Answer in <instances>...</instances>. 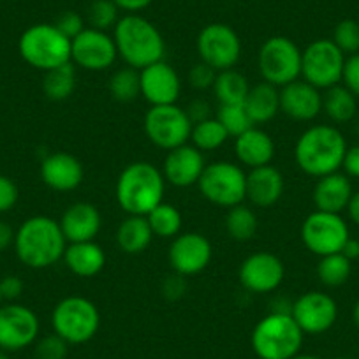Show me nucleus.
I'll return each mask as SVG.
<instances>
[{
    "instance_id": "obj_1",
    "label": "nucleus",
    "mask_w": 359,
    "mask_h": 359,
    "mask_svg": "<svg viewBox=\"0 0 359 359\" xmlns=\"http://www.w3.org/2000/svg\"><path fill=\"white\" fill-rule=\"evenodd\" d=\"M15 252L22 264L30 269H46L57 264L67 248V240L58 220L34 215L23 220L15 234Z\"/></svg>"
},
{
    "instance_id": "obj_2",
    "label": "nucleus",
    "mask_w": 359,
    "mask_h": 359,
    "mask_svg": "<svg viewBox=\"0 0 359 359\" xmlns=\"http://www.w3.org/2000/svg\"><path fill=\"white\" fill-rule=\"evenodd\" d=\"M164 175L151 162H130L116 178L115 198L127 215L147 217L164 201Z\"/></svg>"
},
{
    "instance_id": "obj_3",
    "label": "nucleus",
    "mask_w": 359,
    "mask_h": 359,
    "mask_svg": "<svg viewBox=\"0 0 359 359\" xmlns=\"http://www.w3.org/2000/svg\"><path fill=\"white\" fill-rule=\"evenodd\" d=\"M118 58L136 71L164 60L165 41L161 30L140 15H126L113 29Z\"/></svg>"
},
{
    "instance_id": "obj_4",
    "label": "nucleus",
    "mask_w": 359,
    "mask_h": 359,
    "mask_svg": "<svg viewBox=\"0 0 359 359\" xmlns=\"http://www.w3.org/2000/svg\"><path fill=\"white\" fill-rule=\"evenodd\" d=\"M347 141L334 126H312L296 141L294 158L305 175L320 178L341 169Z\"/></svg>"
},
{
    "instance_id": "obj_5",
    "label": "nucleus",
    "mask_w": 359,
    "mask_h": 359,
    "mask_svg": "<svg viewBox=\"0 0 359 359\" xmlns=\"http://www.w3.org/2000/svg\"><path fill=\"white\" fill-rule=\"evenodd\" d=\"M303 337L291 313L269 312L255 324L250 344L259 359H291L302 351Z\"/></svg>"
},
{
    "instance_id": "obj_6",
    "label": "nucleus",
    "mask_w": 359,
    "mask_h": 359,
    "mask_svg": "<svg viewBox=\"0 0 359 359\" xmlns=\"http://www.w3.org/2000/svg\"><path fill=\"white\" fill-rule=\"evenodd\" d=\"M18 51L27 64L48 72L71 62V39L53 23H37L22 34Z\"/></svg>"
},
{
    "instance_id": "obj_7",
    "label": "nucleus",
    "mask_w": 359,
    "mask_h": 359,
    "mask_svg": "<svg viewBox=\"0 0 359 359\" xmlns=\"http://www.w3.org/2000/svg\"><path fill=\"white\" fill-rule=\"evenodd\" d=\"M51 326L69 345L86 344L101 327V313L94 302L83 296H67L55 305Z\"/></svg>"
},
{
    "instance_id": "obj_8",
    "label": "nucleus",
    "mask_w": 359,
    "mask_h": 359,
    "mask_svg": "<svg viewBox=\"0 0 359 359\" xmlns=\"http://www.w3.org/2000/svg\"><path fill=\"white\" fill-rule=\"evenodd\" d=\"M198 187L206 201L229 210L247 199V172L236 162H212L206 164Z\"/></svg>"
},
{
    "instance_id": "obj_9",
    "label": "nucleus",
    "mask_w": 359,
    "mask_h": 359,
    "mask_svg": "<svg viewBox=\"0 0 359 359\" xmlns=\"http://www.w3.org/2000/svg\"><path fill=\"white\" fill-rule=\"evenodd\" d=\"M302 53L298 44L285 36H273L261 44L257 69L262 81L282 88L302 76Z\"/></svg>"
},
{
    "instance_id": "obj_10",
    "label": "nucleus",
    "mask_w": 359,
    "mask_h": 359,
    "mask_svg": "<svg viewBox=\"0 0 359 359\" xmlns=\"http://www.w3.org/2000/svg\"><path fill=\"white\" fill-rule=\"evenodd\" d=\"M148 141L161 150H175L191 141L192 122L185 108L176 104L150 106L143 120Z\"/></svg>"
},
{
    "instance_id": "obj_11",
    "label": "nucleus",
    "mask_w": 359,
    "mask_h": 359,
    "mask_svg": "<svg viewBox=\"0 0 359 359\" xmlns=\"http://www.w3.org/2000/svg\"><path fill=\"white\" fill-rule=\"evenodd\" d=\"M299 236L306 250L312 252L313 255L324 257V255L341 252L344 245L351 238V233L340 213L316 210L303 220Z\"/></svg>"
},
{
    "instance_id": "obj_12",
    "label": "nucleus",
    "mask_w": 359,
    "mask_h": 359,
    "mask_svg": "<svg viewBox=\"0 0 359 359\" xmlns=\"http://www.w3.org/2000/svg\"><path fill=\"white\" fill-rule=\"evenodd\" d=\"M345 55L331 39H317L302 53V78L319 90L341 83Z\"/></svg>"
},
{
    "instance_id": "obj_13",
    "label": "nucleus",
    "mask_w": 359,
    "mask_h": 359,
    "mask_svg": "<svg viewBox=\"0 0 359 359\" xmlns=\"http://www.w3.org/2000/svg\"><path fill=\"white\" fill-rule=\"evenodd\" d=\"M198 53L217 72L234 69L241 58V39L233 27L210 23L198 36Z\"/></svg>"
},
{
    "instance_id": "obj_14",
    "label": "nucleus",
    "mask_w": 359,
    "mask_h": 359,
    "mask_svg": "<svg viewBox=\"0 0 359 359\" xmlns=\"http://www.w3.org/2000/svg\"><path fill=\"white\" fill-rule=\"evenodd\" d=\"M41 323L32 309L9 302L0 306V351L16 352L39 338Z\"/></svg>"
},
{
    "instance_id": "obj_15",
    "label": "nucleus",
    "mask_w": 359,
    "mask_h": 359,
    "mask_svg": "<svg viewBox=\"0 0 359 359\" xmlns=\"http://www.w3.org/2000/svg\"><path fill=\"white\" fill-rule=\"evenodd\" d=\"M118 58L113 36L86 27L71 41V62L90 72L108 71Z\"/></svg>"
},
{
    "instance_id": "obj_16",
    "label": "nucleus",
    "mask_w": 359,
    "mask_h": 359,
    "mask_svg": "<svg viewBox=\"0 0 359 359\" xmlns=\"http://www.w3.org/2000/svg\"><path fill=\"white\" fill-rule=\"evenodd\" d=\"M238 278L241 287L252 294L273 292L285 278L284 261L271 252H255L243 259Z\"/></svg>"
},
{
    "instance_id": "obj_17",
    "label": "nucleus",
    "mask_w": 359,
    "mask_h": 359,
    "mask_svg": "<svg viewBox=\"0 0 359 359\" xmlns=\"http://www.w3.org/2000/svg\"><path fill=\"white\" fill-rule=\"evenodd\" d=\"M213 257L212 241L201 233H180L168 250L172 271L182 277H194L205 271Z\"/></svg>"
},
{
    "instance_id": "obj_18",
    "label": "nucleus",
    "mask_w": 359,
    "mask_h": 359,
    "mask_svg": "<svg viewBox=\"0 0 359 359\" xmlns=\"http://www.w3.org/2000/svg\"><path fill=\"white\" fill-rule=\"evenodd\" d=\"M291 316L305 334H323L337 323L338 305L326 292L309 291L292 303Z\"/></svg>"
},
{
    "instance_id": "obj_19",
    "label": "nucleus",
    "mask_w": 359,
    "mask_h": 359,
    "mask_svg": "<svg viewBox=\"0 0 359 359\" xmlns=\"http://www.w3.org/2000/svg\"><path fill=\"white\" fill-rule=\"evenodd\" d=\"M141 97L150 106L176 104L182 94V79L165 60L155 62L140 71Z\"/></svg>"
},
{
    "instance_id": "obj_20",
    "label": "nucleus",
    "mask_w": 359,
    "mask_h": 359,
    "mask_svg": "<svg viewBox=\"0 0 359 359\" xmlns=\"http://www.w3.org/2000/svg\"><path fill=\"white\" fill-rule=\"evenodd\" d=\"M206 168L205 154L194 147V144H182V147L169 150L162 164V175L165 184L172 187L187 189L198 185L203 171Z\"/></svg>"
},
{
    "instance_id": "obj_21",
    "label": "nucleus",
    "mask_w": 359,
    "mask_h": 359,
    "mask_svg": "<svg viewBox=\"0 0 359 359\" xmlns=\"http://www.w3.org/2000/svg\"><path fill=\"white\" fill-rule=\"evenodd\" d=\"M323 111V94L305 79H296L280 88V113L294 122H312Z\"/></svg>"
},
{
    "instance_id": "obj_22",
    "label": "nucleus",
    "mask_w": 359,
    "mask_h": 359,
    "mask_svg": "<svg viewBox=\"0 0 359 359\" xmlns=\"http://www.w3.org/2000/svg\"><path fill=\"white\" fill-rule=\"evenodd\" d=\"M85 169L76 155L67 151H55L41 162V180L55 192L76 191L83 184Z\"/></svg>"
},
{
    "instance_id": "obj_23",
    "label": "nucleus",
    "mask_w": 359,
    "mask_h": 359,
    "mask_svg": "<svg viewBox=\"0 0 359 359\" xmlns=\"http://www.w3.org/2000/svg\"><path fill=\"white\" fill-rule=\"evenodd\" d=\"M60 229L64 233L67 243H79V241H92L99 234L102 227V215L95 205L88 201L72 203L62 213Z\"/></svg>"
},
{
    "instance_id": "obj_24",
    "label": "nucleus",
    "mask_w": 359,
    "mask_h": 359,
    "mask_svg": "<svg viewBox=\"0 0 359 359\" xmlns=\"http://www.w3.org/2000/svg\"><path fill=\"white\" fill-rule=\"evenodd\" d=\"M285 191V180L275 165H261L247 172V199L257 208H271L280 201Z\"/></svg>"
},
{
    "instance_id": "obj_25",
    "label": "nucleus",
    "mask_w": 359,
    "mask_h": 359,
    "mask_svg": "<svg viewBox=\"0 0 359 359\" xmlns=\"http://www.w3.org/2000/svg\"><path fill=\"white\" fill-rule=\"evenodd\" d=\"M352 194L354 191H352L348 176L345 172L337 171L317 178V184L312 192V201L319 212L341 213L344 210H347Z\"/></svg>"
},
{
    "instance_id": "obj_26",
    "label": "nucleus",
    "mask_w": 359,
    "mask_h": 359,
    "mask_svg": "<svg viewBox=\"0 0 359 359\" xmlns=\"http://www.w3.org/2000/svg\"><path fill=\"white\" fill-rule=\"evenodd\" d=\"M234 154L238 162L248 169L271 164L275 157V143L266 130L257 126L248 129L241 136L234 137Z\"/></svg>"
},
{
    "instance_id": "obj_27",
    "label": "nucleus",
    "mask_w": 359,
    "mask_h": 359,
    "mask_svg": "<svg viewBox=\"0 0 359 359\" xmlns=\"http://www.w3.org/2000/svg\"><path fill=\"white\" fill-rule=\"evenodd\" d=\"M62 261L76 277L94 278L104 269L106 252L95 240L67 243Z\"/></svg>"
},
{
    "instance_id": "obj_28",
    "label": "nucleus",
    "mask_w": 359,
    "mask_h": 359,
    "mask_svg": "<svg viewBox=\"0 0 359 359\" xmlns=\"http://www.w3.org/2000/svg\"><path fill=\"white\" fill-rule=\"evenodd\" d=\"M254 126L268 123L280 113V88L261 81L250 86L243 102Z\"/></svg>"
},
{
    "instance_id": "obj_29",
    "label": "nucleus",
    "mask_w": 359,
    "mask_h": 359,
    "mask_svg": "<svg viewBox=\"0 0 359 359\" xmlns=\"http://www.w3.org/2000/svg\"><path fill=\"white\" fill-rule=\"evenodd\" d=\"M154 233L150 229L147 217L143 215H127L116 227L115 240L123 254L137 255L143 254L150 247L154 240Z\"/></svg>"
},
{
    "instance_id": "obj_30",
    "label": "nucleus",
    "mask_w": 359,
    "mask_h": 359,
    "mask_svg": "<svg viewBox=\"0 0 359 359\" xmlns=\"http://www.w3.org/2000/svg\"><path fill=\"white\" fill-rule=\"evenodd\" d=\"M323 111L333 123H347L358 111V97L344 85H334L324 92Z\"/></svg>"
},
{
    "instance_id": "obj_31",
    "label": "nucleus",
    "mask_w": 359,
    "mask_h": 359,
    "mask_svg": "<svg viewBox=\"0 0 359 359\" xmlns=\"http://www.w3.org/2000/svg\"><path fill=\"white\" fill-rule=\"evenodd\" d=\"M248 90H250L248 79L236 69L217 72L213 94L219 104H243Z\"/></svg>"
},
{
    "instance_id": "obj_32",
    "label": "nucleus",
    "mask_w": 359,
    "mask_h": 359,
    "mask_svg": "<svg viewBox=\"0 0 359 359\" xmlns=\"http://www.w3.org/2000/svg\"><path fill=\"white\" fill-rule=\"evenodd\" d=\"M76 88V67L72 62L44 72L43 92L50 101H67Z\"/></svg>"
},
{
    "instance_id": "obj_33",
    "label": "nucleus",
    "mask_w": 359,
    "mask_h": 359,
    "mask_svg": "<svg viewBox=\"0 0 359 359\" xmlns=\"http://www.w3.org/2000/svg\"><path fill=\"white\" fill-rule=\"evenodd\" d=\"M150 229L155 238H162V240H172L182 233V226H184V217L180 213L171 203L162 201L161 205L155 206L150 213L147 215Z\"/></svg>"
},
{
    "instance_id": "obj_34",
    "label": "nucleus",
    "mask_w": 359,
    "mask_h": 359,
    "mask_svg": "<svg viewBox=\"0 0 359 359\" xmlns=\"http://www.w3.org/2000/svg\"><path fill=\"white\" fill-rule=\"evenodd\" d=\"M257 215L254 210L247 205H236L227 210L226 215V231L231 240L234 241H250L257 234Z\"/></svg>"
},
{
    "instance_id": "obj_35",
    "label": "nucleus",
    "mask_w": 359,
    "mask_h": 359,
    "mask_svg": "<svg viewBox=\"0 0 359 359\" xmlns=\"http://www.w3.org/2000/svg\"><path fill=\"white\" fill-rule=\"evenodd\" d=\"M352 273V261H348L341 252L319 257L317 278L326 287H340L348 280Z\"/></svg>"
},
{
    "instance_id": "obj_36",
    "label": "nucleus",
    "mask_w": 359,
    "mask_h": 359,
    "mask_svg": "<svg viewBox=\"0 0 359 359\" xmlns=\"http://www.w3.org/2000/svg\"><path fill=\"white\" fill-rule=\"evenodd\" d=\"M227 140H229V134L226 133L222 123H220L215 116L192 126L191 141L198 150L203 151V154H205V151L217 150V148L222 147Z\"/></svg>"
},
{
    "instance_id": "obj_37",
    "label": "nucleus",
    "mask_w": 359,
    "mask_h": 359,
    "mask_svg": "<svg viewBox=\"0 0 359 359\" xmlns=\"http://www.w3.org/2000/svg\"><path fill=\"white\" fill-rule=\"evenodd\" d=\"M109 94L118 102H133L141 95L140 71L133 67H122L115 71L108 83Z\"/></svg>"
},
{
    "instance_id": "obj_38",
    "label": "nucleus",
    "mask_w": 359,
    "mask_h": 359,
    "mask_svg": "<svg viewBox=\"0 0 359 359\" xmlns=\"http://www.w3.org/2000/svg\"><path fill=\"white\" fill-rule=\"evenodd\" d=\"M215 118L222 123L229 137L241 136L248 129L255 127L243 104H219L215 111Z\"/></svg>"
},
{
    "instance_id": "obj_39",
    "label": "nucleus",
    "mask_w": 359,
    "mask_h": 359,
    "mask_svg": "<svg viewBox=\"0 0 359 359\" xmlns=\"http://www.w3.org/2000/svg\"><path fill=\"white\" fill-rule=\"evenodd\" d=\"M118 11L116 4L113 0H94L88 6L86 11V20L92 29L104 30L108 32L109 29H115L116 22H118Z\"/></svg>"
},
{
    "instance_id": "obj_40",
    "label": "nucleus",
    "mask_w": 359,
    "mask_h": 359,
    "mask_svg": "<svg viewBox=\"0 0 359 359\" xmlns=\"http://www.w3.org/2000/svg\"><path fill=\"white\" fill-rule=\"evenodd\" d=\"M333 41L344 55L359 53V23L354 20H341L333 32Z\"/></svg>"
},
{
    "instance_id": "obj_41",
    "label": "nucleus",
    "mask_w": 359,
    "mask_h": 359,
    "mask_svg": "<svg viewBox=\"0 0 359 359\" xmlns=\"http://www.w3.org/2000/svg\"><path fill=\"white\" fill-rule=\"evenodd\" d=\"M69 351V344L57 333L46 334L37 338L36 341V358L37 359H65Z\"/></svg>"
},
{
    "instance_id": "obj_42",
    "label": "nucleus",
    "mask_w": 359,
    "mask_h": 359,
    "mask_svg": "<svg viewBox=\"0 0 359 359\" xmlns=\"http://www.w3.org/2000/svg\"><path fill=\"white\" fill-rule=\"evenodd\" d=\"M217 71L213 67H210L205 62H198L196 65H192L191 71H189V83H191L192 88L196 90H208L213 88V83H215Z\"/></svg>"
},
{
    "instance_id": "obj_43",
    "label": "nucleus",
    "mask_w": 359,
    "mask_h": 359,
    "mask_svg": "<svg viewBox=\"0 0 359 359\" xmlns=\"http://www.w3.org/2000/svg\"><path fill=\"white\" fill-rule=\"evenodd\" d=\"M65 37L69 39H74L78 34H81L83 30L86 29L85 27V20L81 18V15H78L76 11H64L60 13V16L57 18V22L53 23Z\"/></svg>"
},
{
    "instance_id": "obj_44",
    "label": "nucleus",
    "mask_w": 359,
    "mask_h": 359,
    "mask_svg": "<svg viewBox=\"0 0 359 359\" xmlns=\"http://www.w3.org/2000/svg\"><path fill=\"white\" fill-rule=\"evenodd\" d=\"M20 198L18 185L9 176L0 175V215L11 212Z\"/></svg>"
},
{
    "instance_id": "obj_45",
    "label": "nucleus",
    "mask_w": 359,
    "mask_h": 359,
    "mask_svg": "<svg viewBox=\"0 0 359 359\" xmlns=\"http://www.w3.org/2000/svg\"><path fill=\"white\" fill-rule=\"evenodd\" d=\"M341 83H344L345 88L351 90L352 94L359 99V53L348 55L345 58Z\"/></svg>"
},
{
    "instance_id": "obj_46",
    "label": "nucleus",
    "mask_w": 359,
    "mask_h": 359,
    "mask_svg": "<svg viewBox=\"0 0 359 359\" xmlns=\"http://www.w3.org/2000/svg\"><path fill=\"white\" fill-rule=\"evenodd\" d=\"M185 292H187V282H185V277H182V275L172 273L171 277H168L162 282V296L165 299L175 302V299L184 298Z\"/></svg>"
},
{
    "instance_id": "obj_47",
    "label": "nucleus",
    "mask_w": 359,
    "mask_h": 359,
    "mask_svg": "<svg viewBox=\"0 0 359 359\" xmlns=\"http://www.w3.org/2000/svg\"><path fill=\"white\" fill-rule=\"evenodd\" d=\"M23 289H25V284L16 275H8V277L0 280V294H2V298L6 302H15V299H18L22 296Z\"/></svg>"
},
{
    "instance_id": "obj_48",
    "label": "nucleus",
    "mask_w": 359,
    "mask_h": 359,
    "mask_svg": "<svg viewBox=\"0 0 359 359\" xmlns=\"http://www.w3.org/2000/svg\"><path fill=\"white\" fill-rule=\"evenodd\" d=\"M185 111H187L192 126L203 122V120L206 118H212V106H210V102L205 101V99H194V101L185 108Z\"/></svg>"
},
{
    "instance_id": "obj_49",
    "label": "nucleus",
    "mask_w": 359,
    "mask_h": 359,
    "mask_svg": "<svg viewBox=\"0 0 359 359\" xmlns=\"http://www.w3.org/2000/svg\"><path fill=\"white\" fill-rule=\"evenodd\" d=\"M341 169L348 178H359V144L347 148L344 162H341Z\"/></svg>"
},
{
    "instance_id": "obj_50",
    "label": "nucleus",
    "mask_w": 359,
    "mask_h": 359,
    "mask_svg": "<svg viewBox=\"0 0 359 359\" xmlns=\"http://www.w3.org/2000/svg\"><path fill=\"white\" fill-rule=\"evenodd\" d=\"M120 11H126L127 15H137L140 11L147 9L154 0H113Z\"/></svg>"
},
{
    "instance_id": "obj_51",
    "label": "nucleus",
    "mask_w": 359,
    "mask_h": 359,
    "mask_svg": "<svg viewBox=\"0 0 359 359\" xmlns=\"http://www.w3.org/2000/svg\"><path fill=\"white\" fill-rule=\"evenodd\" d=\"M15 234H16V231L13 229L8 222L0 220V254L15 245Z\"/></svg>"
},
{
    "instance_id": "obj_52",
    "label": "nucleus",
    "mask_w": 359,
    "mask_h": 359,
    "mask_svg": "<svg viewBox=\"0 0 359 359\" xmlns=\"http://www.w3.org/2000/svg\"><path fill=\"white\" fill-rule=\"evenodd\" d=\"M341 254L348 259V261H354V259H359V241L354 240V238H348L347 243L341 248Z\"/></svg>"
},
{
    "instance_id": "obj_53",
    "label": "nucleus",
    "mask_w": 359,
    "mask_h": 359,
    "mask_svg": "<svg viewBox=\"0 0 359 359\" xmlns=\"http://www.w3.org/2000/svg\"><path fill=\"white\" fill-rule=\"evenodd\" d=\"M347 212H348V217H351L352 222H354L355 226H359V191L352 194L351 203H348V206H347Z\"/></svg>"
},
{
    "instance_id": "obj_54",
    "label": "nucleus",
    "mask_w": 359,
    "mask_h": 359,
    "mask_svg": "<svg viewBox=\"0 0 359 359\" xmlns=\"http://www.w3.org/2000/svg\"><path fill=\"white\" fill-rule=\"evenodd\" d=\"M352 319H354V324L359 327V302L355 303L354 310H352Z\"/></svg>"
},
{
    "instance_id": "obj_55",
    "label": "nucleus",
    "mask_w": 359,
    "mask_h": 359,
    "mask_svg": "<svg viewBox=\"0 0 359 359\" xmlns=\"http://www.w3.org/2000/svg\"><path fill=\"white\" fill-rule=\"evenodd\" d=\"M291 359H320V358H317V355H313V354H302V352H299V354H296L294 358H291Z\"/></svg>"
},
{
    "instance_id": "obj_56",
    "label": "nucleus",
    "mask_w": 359,
    "mask_h": 359,
    "mask_svg": "<svg viewBox=\"0 0 359 359\" xmlns=\"http://www.w3.org/2000/svg\"><path fill=\"white\" fill-rule=\"evenodd\" d=\"M0 359H11V358H9L6 351H0Z\"/></svg>"
},
{
    "instance_id": "obj_57",
    "label": "nucleus",
    "mask_w": 359,
    "mask_h": 359,
    "mask_svg": "<svg viewBox=\"0 0 359 359\" xmlns=\"http://www.w3.org/2000/svg\"><path fill=\"white\" fill-rule=\"evenodd\" d=\"M2 302H4V298H2V294H0V306H2Z\"/></svg>"
},
{
    "instance_id": "obj_58",
    "label": "nucleus",
    "mask_w": 359,
    "mask_h": 359,
    "mask_svg": "<svg viewBox=\"0 0 359 359\" xmlns=\"http://www.w3.org/2000/svg\"><path fill=\"white\" fill-rule=\"evenodd\" d=\"M337 359H347V358H337Z\"/></svg>"
}]
</instances>
